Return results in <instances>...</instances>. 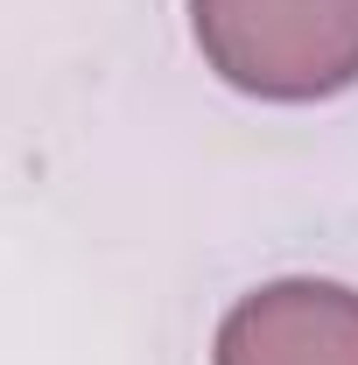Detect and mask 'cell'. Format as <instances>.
Segmentation results:
<instances>
[{
	"label": "cell",
	"mask_w": 358,
	"mask_h": 365,
	"mask_svg": "<svg viewBox=\"0 0 358 365\" xmlns=\"http://www.w3.org/2000/svg\"><path fill=\"white\" fill-rule=\"evenodd\" d=\"M190 36L232 91L267 106L358 85V0H190Z\"/></svg>",
	"instance_id": "1"
},
{
	"label": "cell",
	"mask_w": 358,
	"mask_h": 365,
	"mask_svg": "<svg viewBox=\"0 0 358 365\" xmlns=\"http://www.w3.org/2000/svg\"><path fill=\"white\" fill-rule=\"evenodd\" d=\"M211 365H358V288L288 274L218 317Z\"/></svg>",
	"instance_id": "2"
}]
</instances>
